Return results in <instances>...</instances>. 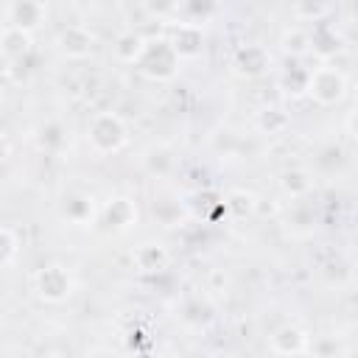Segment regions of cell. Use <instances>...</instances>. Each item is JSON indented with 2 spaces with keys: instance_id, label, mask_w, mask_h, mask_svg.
I'll return each mask as SVG.
<instances>
[{
  "instance_id": "obj_19",
  "label": "cell",
  "mask_w": 358,
  "mask_h": 358,
  "mask_svg": "<svg viewBox=\"0 0 358 358\" xmlns=\"http://www.w3.org/2000/svg\"><path fill=\"white\" fill-rule=\"evenodd\" d=\"M280 187H282L285 196L302 201V199L310 193L313 182H310V173H308V171H302V168H291V171H285V173L280 176Z\"/></svg>"
},
{
  "instance_id": "obj_10",
  "label": "cell",
  "mask_w": 358,
  "mask_h": 358,
  "mask_svg": "<svg viewBox=\"0 0 358 358\" xmlns=\"http://www.w3.org/2000/svg\"><path fill=\"white\" fill-rule=\"evenodd\" d=\"M308 341H310V336H308L299 324H282V327H277V330L268 336V350H271L274 355L294 358V355H305Z\"/></svg>"
},
{
  "instance_id": "obj_27",
  "label": "cell",
  "mask_w": 358,
  "mask_h": 358,
  "mask_svg": "<svg viewBox=\"0 0 358 358\" xmlns=\"http://www.w3.org/2000/svg\"><path fill=\"white\" fill-rule=\"evenodd\" d=\"M17 255V238L8 227H0V266H8Z\"/></svg>"
},
{
  "instance_id": "obj_21",
  "label": "cell",
  "mask_w": 358,
  "mask_h": 358,
  "mask_svg": "<svg viewBox=\"0 0 358 358\" xmlns=\"http://www.w3.org/2000/svg\"><path fill=\"white\" fill-rule=\"evenodd\" d=\"M143 165H145V171L151 173V176H168L171 171H173V165H176V159H173V151L171 148H165V145H157V148H151L145 157H143Z\"/></svg>"
},
{
  "instance_id": "obj_2",
  "label": "cell",
  "mask_w": 358,
  "mask_h": 358,
  "mask_svg": "<svg viewBox=\"0 0 358 358\" xmlns=\"http://www.w3.org/2000/svg\"><path fill=\"white\" fill-rule=\"evenodd\" d=\"M347 87H350V81H347L344 70H338L336 64H316V67H310L305 95L319 106H336L347 95Z\"/></svg>"
},
{
  "instance_id": "obj_9",
  "label": "cell",
  "mask_w": 358,
  "mask_h": 358,
  "mask_svg": "<svg viewBox=\"0 0 358 358\" xmlns=\"http://www.w3.org/2000/svg\"><path fill=\"white\" fill-rule=\"evenodd\" d=\"M308 45H310L308 53H313L319 59V64H333L336 53H341V48H344V39L336 34V28L330 22H319V25H313V31H308Z\"/></svg>"
},
{
  "instance_id": "obj_17",
  "label": "cell",
  "mask_w": 358,
  "mask_h": 358,
  "mask_svg": "<svg viewBox=\"0 0 358 358\" xmlns=\"http://www.w3.org/2000/svg\"><path fill=\"white\" fill-rule=\"evenodd\" d=\"M36 145L45 151V154H62L67 148V129L56 120L39 126V134H36Z\"/></svg>"
},
{
  "instance_id": "obj_16",
  "label": "cell",
  "mask_w": 358,
  "mask_h": 358,
  "mask_svg": "<svg viewBox=\"0 0 358 358\" xmlns=\"http://www.w3.org/2000/svg\"><path fill=\"white\" fill-rule=\"evenodd\" d=\"M168 260H171L168 249H165L162 243H154V241H148V243L137 246V252H134V266H137L140 271H145V274L165 268V266H168Z\"/></svg>"
},
{
  "instance_id": "obj_1",
  "label": "cell",
  "mask_w": 358,
  "mask_h": 358,
  "mask_svg": "<svg viewBox=\"0 0 358 358\" xmlns=\"http://www.w3.org/2000/svg\"><path fill=\"white\" fill-rule=\"evenodd\" d=\"M87 140H90V148L95 154L109 157V154H117V151L126 148L129 129H126L120 115H115V112H95L90 117V126H87Z\"/></svg>"
},
{
  "instance_id": "obj_4",
  "label": "cell",
  "mask_w": 358,
  "mask_h": 358,
  "mask_svg": "<svg viewBox=\"0 0 358 358\" xmlns=\"http://www.w3.org/2000/svg\"><path fill=\"white\" fill-rule=\"evenodd\" d=\"M34 291L42 302H50V305H59L64 302L70 294H73V274L59 266V263H50L45 268L36 271L34 277Z\"/></svg>"
},
{
  "instance_id": "obj_30",
  "label": "cell",
  "mask_w": 358,
  "mask_h": 358,
  "mask_svg": "<svg viewBox=\"0 0 358 358\" xmlns=\"http://www.w3.org/2000/svg\"><path fill=\"white\" fill-rule=\"evenodd\" d=\"M157 358H179V355H157Z\"/></svg>"
},
{
  "instance_id": "obj_3",
  "label": "cell",
  "mask_w": 358,
  "mask_h": 358,
  "mask_svg": "<svg viewBox=\"0 0 358 358\" xmlns=\"http://www.w3.org/2000/svg\"><path fill=\"white\" fill-rule=\"evenodd\" d=\"M179 56L173 53L168 36H157V39H148L145 42V50L140 56V62L134 64L140 70V76L151 78V81H168L179 73Z\"/></svg>"
},
{
  "instance_id": "obj_5",
  "label": "cell",
  "mask_w": 358,
  "mask_h": 358,
  "mask_svg": "<svg viewBox=\"0 0 358 358\" xmlns=\"http://www.w3.org/2000/svg\"><path fill=\"white\" fill-rule=\"evenodd\" d=\"M232 67L241 78H263L274 67V56L260 42H246L232 53Z\"/></svg>"
},
{
  "instance_id": "obj_13",
  "label": "cell",
  "mask_w": 358,
  "mask_h": 358,
  "mask_svg": "<svg viewBox=\"0 0 358 358\" xmlns=\"http://www.w3.org/2000/svg\"><path fill=\"white\" fill-rule=\"evenodd\" d=\"M145 42H148V36H143V34L134 31V28H126V31L117 34V39H115V45H112V53H115V59L123 62V64H137L140 56H143V50H145Z\"/></svg>"
},
{
  "instance_id": "obj_28",
  "label": "cell",
  "mask_w": 358,
  "mask_h": 358,
  "mask_svg": "<svg viewBox=\"0 0 358 358\" xmlns=\"http://www.w3.org/2000/svg\"><path fill=\"white\" fill-rule=\"evenodd\" d=\"M84 358H120V355L112 352V350H103V347H101V350H90Z\"/></svg>"
},
{
  "instance_id": "obj_7",
  "label": "cell",
  "mask_w": 358,
  "mask_h": 358,
  "mask_svg": "<svg viewBox=\"0 0 358 358\" xmlns=\"http://www.w3.org/2000/svg\"><path fill=\"white\" fill-rule=\"evenodd\" d=\"M56 45H59L62 56H67V59H87L95 50V36L87 25L73 22V25H64L56 34Z\"/></svg>"
},
{
  "instance_id": "obj_20",
  "label": "cell",
  "mask_w": 358,
  "mask_h": 358,
  "mask_svg": "<svg viewBox=\"0 0 358 358\" xmlns=\"http://www.w3.org/2000/svg\"><path fill=\"white\" fill-rule=\"evenodd\" d=\"M308 358H347V347L336 336H316L308 341Z\"/></svg>"
},
{
  "instance_id": "obj_22",
  "label": "cell",
  "mask_w": 358,
  "mask_h": 358,
  "mask_svg": "<svg viewBox=\"0 0 358 358\" xmlns=\"http://www.w3.org/2000/svg\"><path fill=\"white\" fill-rule=\"evenodd\" d=\"M257 129L263 131V134H282L285 129H288V115L282 112V109H277V106H266V109H260L257 112Z\"/></svg>"
},
{
  "instance_id": "obj_18",
  "label": "cell",
  "mask_w": 358,
  "mask_h": 358,
  "mask_svg": "<svg viewBox=\"0 0 358 358\" xmlns=\"http://www.w3.org/2000/svg\"><path fill=\"white\" fill-rule=\"evenodd\" d=\"M308 76H310V70L299 67V62L291 59V64L280 73V90H282L285 95H291V98H299V95H305Z\"/></svg>"
},
{
  "instance_id": "obj_8",
  "label": "cell",
  "mask_w": 358,
  "mask_h": 358,
  "mask_svg": "<svg viewBox=\"0 0 358 358\" xmlns=\"http://www.w3.org/2000/svg\"><path fill=\"white\" fill-rule=\"evenodd\" d=\"M168 42H171L173 53L179 56V62L196 59V56H201V48H204V31H201V25L173 22V28L168 34Z\"/></svg>"
},
{
  "instance_id": "obj_26",
  "label": "cell",
  "mask_w": 358,
  "mask_h": 358,
  "mask_svg": "<svg viewBox=\"0 0 358 358\" xmlns=\"http://www.w3.org/2000/svg\"><path fill=\"white\" fill-rule=\"evenodd\" d=\"M294 17L299 20V22H313V25H319V22H324V17L333 11L327 3H296L294 8Z\"/></svg>"
},
{
  "instance_id": "obj_29",
  "label": "cell",
  "mask_w": 358,
  "mask_h": 358,
  "mask_svg": "<svg viewBox=\"0 0 358 358\" xmlns=\"http://www.w3.org/2000/svg\"><path fill=\"white\" fill-rule=\"evenodd\" d=\"M3 36H6V22H0V48H3Z\"/></svg>"
},
{
  "instance_id": "obj_15",
  "label": "cell",
  "mask_w": 358,
  "mask_h": 358,
  "mask_svg": "<svg viewBox=\"0 0 358 358\" xmlns=\"http://www.w3.org/2000/svg\"><path fill=\"white\" fill-rule=\"evenodd\" d=\"M34 48V36L25 34V31H17V28H8L6 25V36H3V48H0V56L11 64V62H20L31 53Z\"/></svg>"
},
{
  "instance_id": "obj_25",
  "label": "cell",
  "mask_w": 358,
  "mask_h": 358,
  "mask_svg": "<svg viewBox=\"0 0 358 358\" xmlns=\"http://www.w3.org/2000/svg\"><path fill=\"white\" fill-rule=\"evenodd\" d=\"M210 319H213V308H210L207 302H201L199 296L185 302V308H182V322H187V324H193V327H201V324H207Z\"/></svg>"
},
{
  "instance_id": "obj_11",
  "label": "cell",
  "mask_w": 358,
  "mask_h": 358,
  "mask_svg": "<svg viewBox=\"0 0 358 358\" xmlns=\"http://www.w3.org/2000/svg\"><path fill=\"white\" fill-rule=\"evenodd\" d=\"M101 218L112 229H129L137 221V204L131 199H126V196H115V199H109L103 204Z\"/></svg>"
},
{
  "instance_id": "obj_6",
  "label": "cell",
  "mask_w": 358,
  "mask_h": 358,
  "mask_svg": "<svg viewBox=\"0 0 358 358\" xmlns=\"http://www.w3.org/2000/svg\"><path fill=\"white\" fill-rule=\"evenodd\" d=\"M3 14H6V25L8 28L34 34L48 17V6L39 3V0H14V3H8L3 8Z\"/></svg>"
},
{
  "instance_id": "obj_24",
  "label": "cell",
  "mask_w": 358,
  "mask_h": 358,
  "mask_svg": "<svg viewBox=\"0 0 358 358\" xmlns=\"http://www.w3.org/2000/svg\"><path fill=\"white\" fill-rule=\"evenodd\" d=\"M224 204H227V213H232L235 218H243L255 210L257 199L255 193H246V190H232L229 196H224Z\"/></svg>"
},
{
  "instance_id": "obj_14",
  "label": "cell",
  "mask_w": 358,
  "mask_h": 358,
  "mask_svg": "<svg viewBox=\"0 0 358 358\" xmlns=\"http://www.w3.org/2000/svg\"><path fill=\"white\" fill-rule=\"evenodd\" d=\"M151 213H154V218H157L162 227H176V224L187 215V207H185L182 199L168 196V193H159V196H154V201H151Z\"/></svg>"
},
{
  "instance_id": "obj_12",
  "label": "cell",
  "mask_w": 358,
  "mask_h": 358,
  "mask_svg": "<svg viewBox=\"0 0 358 358\" xmlns=\"http://www.w3.org/2000/svg\"><path fill=\"white\" fill-rule=\"evenodd\" d=\"M59 213L64 221H70L76 227H87L95 218V199L87 193H70V196H64Z\"/></svg>"
},
{
  "instance_id": "obj_23",
  "label": "cell",
  "mask_w": 358,
  "mask_h": 358,
  "mask_svg": "<svg viewBox=\"0 0 358 358\" xmlns=\"http://www.w3.org/2000/svg\"><path fill=\"white\" fill-rule=\"evenodd\" d=\"M282 50H285V56H291L294 62L296 59H302V56H308V50H310V45H308V31H302V28H288L285 34H282Z\"/></svg>"
}]
</instances>
